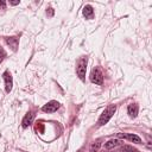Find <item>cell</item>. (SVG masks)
<instances>
[{
	"mask_svg": "<svg viewBox=\"0 0 152 152\" xmlns=\"http://www.w3.org/2000/svg\"><path fill=\"white\" fill-rule=\"evenodd\" d=\"M115 109H116V107H115L114 104H109V106H108V107L102 112V114H101V116H100V119H99L97 124H99L100 126H102V125L107 124V122L110 120V118L113 116V114L115 113Z\"/></svg>",
	"mask_w": 152,
	"mask_h": 152,
	"instance_id": "cell-1",
	"label": "cell"
},
{
	"mask_svg": "<svg viewBox=\"0 0 152 152\" xmlns=\"http://www.w3.org/2000/svg\"><path fill=\"white\" fill-rule=\"evenodd\" d=\"M86 69H87V57H81L76 66V72L81 80H83L86 76Z\"/></svg>",
	"mask_w": 152,
	"mask_h": 152,
	"instance_id": "cell-2",
	"label": "cell"
},
{
	"mask_svg": "<svg viewBox=\"0 0 152 152\" xmlns=\"http://www.w3.org/2000/svg\"><path fill=\"white\" fill-rule=\"evenodd\" d=\"M90 81L95 84H102L103 82V74L100 70V68H94L90 72Z\"/></svg>",
	"mask_w": 152,
	"mask_h": 152,
	"instance_id": "cell-3",
	"label": "cell"
},
{
	"mask_svg": "<svg viewBox=\"0 0 152 152\" xmlns=\"http://www.w3.org/2000/svg\"><path fill=\"white\" fill-rule=\"evenodd\" d=\"M58 108H59V103H58L57 101H50V102H48L46 104H44L42 109H43V112H45V113H53V112H56Z\"/></svg>",
	"mask_w": 152,
	"mask_h": 152,
	"instance_id": "cell-4",
	"label": "cell"
},
{
	"mask_svg": "<svg viewBox=\"0 0 152 152\" xmlns=\"http://www.w3.org/2000/svg\"><path fill=\"white\" fill-rule=\"evenodd\" d=\"M2 76H4V80H5V89H6V93H10L12 90V86H13L12 76H11L10 71H5Z\"/></svg>",
	"mask_w": 152,
	"mask_h": 152,
	"instance_id": "cell-5",
	"label": "cell"
},
{
	"mask_svg": "<svg viewBox=\"0 0 152 152\" xmlns=\"http://www.w3.org/2000/svg\"><path fill=\"white\" fill-rule=\"evenodd\" d=\"M118 137L124 138V139H127V140H129V141H132V142H135V144H140V142H141V139H140L138 135H135V134H124V133H118Z\"/></svg>",
	"mask_w": 152,
	"mask_h": 152,
	"instance_id": "cell-6",
	"label": "cell"
},
{
	"mask_svg": "<svg viewBox=\"0 0 152 152\" xmlns=\"http://www.w3.org/2000/svg\"><path fill=\"white\" fill-rule=\"evenodd\" d=\"M33 119H34V114L32 113V112H28L25 116H24V119H23V127H28L32 122H33Z\"/></svg>",
	"mask_w": 152,
	"mask_h": 152,
	"instance_id": "cell-7",
	"label": "cell"
},
{
	"mask_svg": "<svg viewBox=\"0 0 152 152\" xmlns=\"http://www.w3.org/2000/svg\"><path fill=\"white\" fill-rule=\"evenodd\" d=\"M127 110H128V114H129V116H132V118H135V116L138 115V110H139V108H138V104H137V103H131V104L128 106Z\"/></svg>",
	"mask_w": 152,
	"mask_h": 152,
	"instance_id": "cell-8",
	"label": "cell"
},
{
	"mask_svg": "<svg viewBox=\"0 0 152 152\" xmlns=\"http://www.w3.org/2000/svg\"><path fill=\"white\" fill-rule=\"evenodd\" d=\"M83 14H84V17H86L87 19H91V18H93V15H94L93 7H91L90 5L84 6V8H83Z\"/></svg>",
	"mask_w": 152,
	"mask_h": 152,
	"instance_id": "cell-9",
	"label": "cell"
},
{
	"mask_svg": "<svg viewBox=\"0 0 152 152\" xmlns=\"http://www.w3.org/2000/svg\"><path fill=\"white\" fill-rule=\"evenodd\" d=\"M120 144V141L118 140V139H110V140H108L107 142H104V148H107V150H110V148H114V147H116L118 145Z\"/></svg>",
	"mask_w": 152,
	"mask_h": 152,
	"instance_id": "cell-10",
	"label": "cell"
},
{
	"mask_svg": "<svg viewBox=\"0 0 152 152\" xmlns=\"http://www.w3.org/2000/svg\"><path fill=\"white\" fill-rule=\"evenodd\" d=\"M6 43L12 48V50H17L18 48V38L15 37H11V38H6Z\"/></svg>",
	"mask_w": 152,
	"mask_h": 152,
	"instance_id": "cell-11",
	"label": "cell"
},
{
	"mask_svg": "<svg viewBox=\"0 0 152 152\" xmlns=\"http://www.w3.org/2000/svg\"><path fill=\"white\" fill-rule=\"evenodd\" d=\"M5 57H6V51L4 50V48L0 46V62H2L5 59Z\"/></svg>",
	"mask_w": 152,
	"mask_h": 152,
	"instance_id": "cell-12",
	"label": "cell"
},
{
	"mask_svg": "<svg viewBox=\"0 0 152 152\" xmlns=\"http://www.w3.org/2000/svg\"><path fill=\"white\" fill-rule=\"evenodd\" d=\"M99 146H100V144H99V142H96V144H94V145L91 146V151H93V152H94V150H95V151H97V148H99Z\"/></svg>",
	"mask_w": 152,
	"mask_h": 152,
	"instance_id": "cell-13",
	"label": "cell"
},
{
	"mask_svg": "<svg viewBox=\"0 0 152 152\" xmlns=\"http://www.w3.org/2000/svg\"><path fill=\"white\" fill-rule=\"evenodd\" d=\"M0 6H1V7H5V2H4V1H0Z\"/></svg>",
	"mask_w": 152,
	"mask_h": 152,
	"instance_id": "cell-14",
	"label": "cell"
},
{
	"mask_svg": "<svg viewBox=\"0 0 152 152\" xmlns=\"http://www.w3.org/2000/svg\"><path fill=\"white\" fill-rule=\"evenodd\" d=\"M11 4H12V5H17V4H18V1H12Z\"/></svg>",
	"mask_w": 152,
	"mask_h": 152,
	"instance_id": "cell-15",
	"label": "cell"
}]
</instances>
